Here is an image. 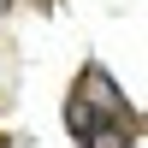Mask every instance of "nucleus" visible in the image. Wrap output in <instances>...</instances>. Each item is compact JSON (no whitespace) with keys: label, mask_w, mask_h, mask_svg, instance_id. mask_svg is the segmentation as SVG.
Wrapping results in <instances>:
<instances>
[{"label":"nucleus","mask_w":148,"mask_h":148,"mask_svg":"<svg viewBox=\"0 0 148 148\" xmlns=\"http://www.w3.org/2000/svg\"><path fill=\"white\" fill-rule=\"evenodd\" d=\"M65 125L71 136H77V148H130V119L113 107H95V89H77L65 107Z\"/></svg>","instance_id":"nucleus-1"}]
</instances>
